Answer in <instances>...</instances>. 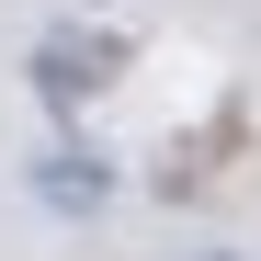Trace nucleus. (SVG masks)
Returning <instances> with one entry per match:
<instances>
[{"label": "nucleus", "instance_id": "1", "mask_svg": "<svg viewBox=\"0 0 261 261\" xmlns=\"http://www.w3.org/2000/svg\"><path fill=\"white\" fill-rule=\"evenodd\" d=\"M102 80H114L102 34H46V46H34V91H46V102H91Z\"/></svg>", "mask_w": 261, "mask_h": 261}, {"label": "nucleus", "instance_id": "2", "mask_svg": "<svg viewBox=\"0 0 261 261\" xmlns=\"http://www.w3.org/2000/svg\"><path fill=\"white\" fill-rule=\"evenodd\" d=\"M34 182H46V204H80V216H91V204L114 193V182H102V170H91V159H80V148H57L46 170H34Z\"/></svg>", "mask_w": 261, "mask_h": 261}]
</instances>
